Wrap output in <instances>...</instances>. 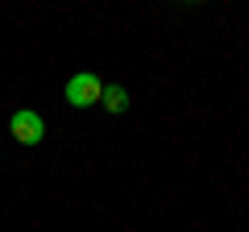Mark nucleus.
<instances>
[{
    "instance_id": "f03ea898",
    "label": "nucleus",
    "mask_w": 249,
    "mask_h": 232,
    "mask_svg": "<svg viewBox=\"0 0 249 232\" xmlns=\"http://www.w3.org/2000/svg\"><path fill=\"white\" fill-rule=\"evenodd\" d=\"M9 133L17 137L21 145H37L46 137V120L34 112V108H21V112H13V120H9Z\"/></svg>"
},
{
    "instance_id": "f257e3e1",
    "label": "nucleus",
    "mask_w": 249,
    "mask_h": 232,
    "mask_svg": "<svg viewBox=\"0 0 249 232\" xmlns=\"http://www.w3.org/2000/svg\"><path fill=\"white\" fill-rule=\"evenodd\" d=\"M100 96H104V83H100V75H91V71L75 75V79L67 83V104L71 108H91V104H100Z\"/></svg>"
},
{
    "instance_id": "7ed1b4c3",
    "label": "nucleus",
    "mask_w": 249,
    "mask_h": 232,
    "mask_svg": "<svg viewBox=\"0 0 249 232\" xmlns=\"http://www.w3.org/2000/svg\"><path fill=\"white\" fill-rule=\"evenodd\" d=\"M100 104H104L108 112H124V108H129V91H124L121 83H108L104 96H100Z\"/></svg>"
}]
</instances>
